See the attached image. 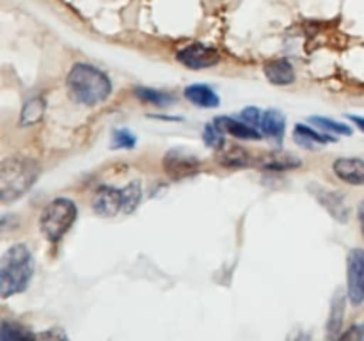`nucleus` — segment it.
I'll return each instance as SVG.
<instances>
[{
	"instance_id": "22",
	"label": "nucleus",
	"mask_w": 364,
	"mask_h": 341,
	"mask_svg": "<svg viewBox=\"0 0 364 341\" xmlns=\"http://www.w3.org/2000/svg\"><path fill=\"white\" fill-rule=\"evenodd\" d=\"M219 160L220 163L226 167H245L251 163V156H249V153L242 148H233L230 149V151L223 153Z\"/></svg>"
},
{
	"instance_id": "1",
	"label": "nucleus",
	"mask_w": 364,
	"mask_h": 341,
	"mask_svg": "<svg viewBox=\"0 0 364 341\" xmlns=\"http://www.w3.org/2000/svg\"><path fill=\"white\" fill-rule=\"evenodd\" d=\"M66 85L71 98L87 107L103 103L112 92L110 78L102 70L85 63H77L71 66Z\"/></svg>"
},
{
	"instance_id": "20",
	"label": "nucleus",
	"mask_w": 364,
	"mask_h": 341,
	"mask_svg": "<svg viewBox=\"0 0 364 341\" xmlns=\"http://www.w3.org/2000/svg\"><path fill=\"white\" fill-rule=\"evenodd\" d=\"M123 192V213H132L137 210L142 199V188L139 181H132L127 187L121 188Z\"/></svg>"
},
{
	"instance_id": "19",
	"label": "nucleus",
	"mask_w": 364,
	"mask_h": 341,
	"mask_svg": "<svg viewBox=\"0 0 364 341\" xmlns=\"http://www.w3.org/2000/svg\"><path fill=\"white\" fill-rule=\"evenodd\" d=\"M134 92L141 102L151 103V105H156V107H167L169 103H173L174 99L173 96L166 94V92L156 91V89H151V87H142V85H137V87L134 89Z\"/></svg>"
},
{
	"instance_id": "14",
	"label": "nucleus",
	"mask_w": 364,
	"mask_h": 341,
	"mask_svg": "<svg viewBox=\"0 0 364 341\" xmlns=\"http://www.w3.org/2000/svg\"><path fill=\"white\" fill-rule=\"evenodd\" d=\"M265 77L274 85H290L295 82V70L290 60L276 59L265 64Z\"/></svg>"
},
{
	"instance_id": "12",
	"label": "nucleus",
	"mask_w": 364,
	"mask_h": 341,
	"mask_svg": "<svg viewBox=\"0 0 364 341\" xmlns=\"http://www.w3.org/2000/svg\"><path fill=\"white\" fill-rule=\"evenodd\" d=\"M259 128H262V134L265 137L281 142L284 137V131H287V117H284V114L281 110L269 109L263 112Z\"/></svg>"
},
{
	"instance_id": "24",
	"label": "nucleus",
	"mask_w": 364,
	"mask_h": 341,
	"mask_svg": "<svg viewBox=\"0 0 364 341\" xmlns=\"http://www.w3.org/2000/svg\"><path fill=\"white\" fill-rule=\"evenodd\" d=\"M203 141L206 142L208 148L219 149L224 146V130L219 126V124L213 121V123L206 124L205 130H203Z\"/></svg>"
},
{
	"instance_id": "23",
	"label": "nucleus",
	"mask_w": 364,
	"mask_h": 341,
	"mask_svg": "<svg viewBox=\"0 0 364 341\" xmlns=\"http://www.w3.org/2000/svg\"><path fill=\"white\" fill-rule=\"evenodd\" d=\"M309 121H311L315 126H318L320 130L329 131V134H340V135H350L352 134L350 126H347V124H343V123H338V121H334V119H329V117L315 116V117H311Z\"/></svg>"
},
{
	"instance_id": "25",
	"label": "nucleus",
	"mask_w": 364,
	"mask_h": 341,
	"mask_svg": "<svg viewBox=\"0 0 364 341\" xmlns=\"http://www.w3.org/2000/svg\"><path fill=\"white\" fill-rule=\"evenodd\" d=\"M135 142H137V137L128 128H116L112 131V148L130 149L134 148Z\"/></svg>"
},
{
	"instance_id": "10",
	"label": "nucleus",
	"mask_w": 364,
	"mask_h": 341,
	"mask_svg": "<svg viewBox=\"0 0 364 341\" xmlns=\"http://www.w3.org/2000/svg\"><path fill=\"white\" fill-rule=\"evenodd\" d=\"M333 170L345 183L364 185V160L361 158H338L333 163Z\"/></svg>"
},
{
	"instance_id": "6",
	"label": "nucleus",
	"mask_w": 364,
	"mask_h": 341,
	"mask_svg": "<svg viewBox=\"0 0 364 341\" xmlns=\"http://www.w3.org/2000/svg\"><path fill=\"white\" fill-rule=\"evenodd\" d=\"M178 60L183 66L191 67V70H203V67L215 66L220 60L219 52L212 46H206L203 43H192V45L185 46L178 52Z\"/></svg>"
},
{
	"instance_id": "27",
	"label": "nucleus",
	"mask_w": 364,
	"mask_h": 341,
	"mask_svg": "<svg viewBox=\"0 0 364 341\" xmlns=\"http://www.w3.org/2000/svg\"><path fill=\"white\" fill-rule=\"evenodd\" d=\"M340 337H343V340H363L364 337V325H352L350 329L347 330L345 334H341Z\"/></svg>"
},
{
	"instance_id": "7",
	"label": "nucleus",
	"mask_w": 364,
	"mask_h": 341,
	"mask_svg": "<svg viewBox=\"0 0 364 341\" xmlns=\"http://www.w3.org/2000/svg\"><path fill=\"white\" fill-rule=\"evenodd\" d=\"M199 166H201V162L196 158V155H192V153L180 148L171 149V151H167L166 156H164V169H166V173L169 174V176L174 178L188 176V174L198 173Z\"/></svg>"
},
{
	"instance_id": "8",
	"label": "nucleus",
	"mask_w": 364,
	"mask_h": 341,
	"mask_svg": "<svg viewBox=\"0 0 364 341\" xmlns=\"http://www.w3.org/2000/svg\"><path fill=\"white\" fill-rule=\"evenodd\" d=\"M92 210L102 217H114L123 212V192L121 188L102 185L92 197Z\"/></svg>"
},
{
	"instance_id": "29",
	"label": "nucleus",
	"mask_w": 364,
	"mask_h": 341,
	"mask_svg": "<svg viewBox=\"0 0 364 341\" xmlns=\"http://www.w3.org/2000/svg\"><path fill=\"white\" fill-rule=\"evenodd\" d=\"M358 217H359V224H361V231H363V237H364V199L358 208Z\"/></svg>"
},
{
	"instance_id": "13",
	"label": "nucleus",
	"mask_w": 364,
	"mask_h": 341,
	"mask_svg": "<svg viewBox=\"0 0 364 341\" xmlns=\"http://www.w3.org/2000/svg\"><path fill=\"white\" fill-rule=\"evenodd\" d=\"M183 96L196 107L203 109H215L219 107L220 98L210 85L206 84H192L183 91Z\"/></svg>"
},
{
	"instance_id": "28",
	"label": "nucleus",
	"mask_w": 364,
	"mask_h": 341,
	"mask_svg": "<svg viewBox=\"0 0 364 341\" xmlns=\"http://www.w3.org/2000/svg\"><path fill=\"white\" fill-rule=\"evenodd\" d=\"M348 119H350L352 123H354L355 126L359 128V130L364 131V117H361V116H348Z\"/></svg>"
},
{
	"instance_id": "16",
	"label": "nucleus",
	"mask_w": 364,
	"mask_h": 341,
	"mask_svg": "<svg viewBox=\"0 0 364 341\" xmlns=\"http://www.w3.org/2000/svg\"><path fill=\"white\" fill-rule=\"evenodd\" d=\"M301 160L295 158L290 153H272V155H265L256 162V166L262 167L265 170H288L301 167Z\"/></svg>"
},
{
	"instance_id": "2",
	"label": "nucleus",
	"mask_w": 364,
	"mask_h": 341,
	"mask_svg": "<svg viewBox=\"0 0 364 341\" xmlns=\"http://www.w3.org/2000/svg\"><path fill=\"white\" fill-rule=\"evenodd\" d=\"M34 274V258L27 245L14 244L0 259V297L7 298L28 286Z\"/></svg>"
},
{
	"instance_id": "18",
	"label": "nucleus",
	"mask_w": 364,
	"mask_h": 341,
	"mask_svg": "<svg viewBox=\"0 0 364 341\" xmlns=\"http://www.w3.org/2000/svg\"><path fill=\"white\" fill-rule=\"evenodd\" d=\"M45 116V99L36 96V98H31L27 103L23 105L20 114V123L23 126H31V124L39 123Z\"/></svg>"
},
{
	"instance_id": "9",
	"label": "nucleus",
	"mask_w": 364,
	"mask_h": 341,
	"mask_svg": "<svg viewBox=\"0 0 364 341\" xmlns=\"http://www.w3.org/2000/svg\"><path fill=\"white\" fill-rule=\"evenodd\" d=\"M315 195L316 199H318L320 205H322L334 219L340 220V222H347L350 208H348L343 195L338 194V192L334 190H326V188H315Z\"/></svg>"
},
{
	"instance_id": "3",
	"label": "nucleus",
	"mask_w": 364,
	"mask_h": 341,
	"mask_svg": "<svg viewBox=\"0 0 364 341\" xmlns=\"http://www.w3.org/2000/svg\"><path fill=\"white\" fill-rule=\"evenodd\" d=\"M38 162L28 156H7L0 163V199L4 202L16 201L28 192L39 178Z\"/></svg>"
},
{
	"instance_id": "21",
	"label": "nucleus",
	"mask_w": 364,
	"mask_h": 341,
	"mask_svg": "<svg viewBox=\"0 0 364 341\" xmlns=\"http://www.w3.org/2000/svg\"><path fill=\"white\" fill-rule=\"evenodd\" d=\"M34 334L31 330H27L25 327L18 325V323H11L7 320H4L2 325H0V340L2 341H13V340H27L32 337Z\"/></svg>"
},
{
	"instance_id": "26",
	"label": "nucleus",
	"mask_w": 364,
	"mask_h": 341,
	"mask_svg": "<svg viewBox=\"0 0 364 341\" xmlns=\"http://www.w3.org/2000/svg\"><path fill=\"white\" fill-rule=\"evenodd\" d=\"M262 117L263 112L259 109H256V107H247V109H244L240 112V119L255 128H258L259 124H262Z\"/></svg>"
},
{
	"instance_id": "15",
	"label": "nucleus",
	"mask_w": 364,
	"mask_h": 341,
	"mask_svg": "<svg viewBox=\"0 0 364 341\" xmlns=\"http://www.w3.org/2000/svg\"><path fill=\"white\" fill-rule=\"evenodd\" d=\"M215 123L219 124L224 131H228V134H231L237 139H252V141L262 139V134H259L255 126L244 123L242 119H235V117H217Z\"/></svg>"
},
{
	"instance_id": "5",
	"label": "nucleus",
	"mask_w": 364,
	"mask_h": 341,
	"mask_svg": "<svg viewBox=\"0 0 364 341\" xmlns=\"http://www.w3.org/2000/svg\"><path fill=\"white\" fill-rule=\"evenodd\" d=\"M347 295L352 305L364 302V249H352L347 256Z\"/></svg>"
},
{
	"instance_id": "11",
	"label": "nucleus",
	"mask_w": 364,
	"mask_h": 341,
	"mask_svg": "<svg viewBox=\"0 0 364 341\" xmlns=\"http://www.w3.org/2000/svg\"><path fill=\"white\" fill-rule=\"evenodd\" d=\"M348 295H345L343 291L338 290L334 293L333 302H331V313L329 320H327V337L331 340H336L341 336V329H343V320H345V305H347Z\"/></svg>"
},
{
	"instance_id": "17",
	"label": "nucleus",
	"mask_w": 364,
	"mask_h": 341,
	"mask_svg": "<svg viewBox=\"0 0 364 341\" xmlns=\"http://www.w3.org/2000/svg\"><path fill=\"white\" fill-rule=\"evenodd\" d=\"M294 137L295 141H297L301 146H304V148H313L315 144L322 146V144H329V142H334L333 137L318 134V131L306 126V124H297V126H295Z\"/></svg>"
},
{
	"instance_id": "4",
	"label": "nucleus",
	"mask_w": 364,
	"mask_h": 341,
	"mask_svg": "<svg viewBox=\"0 0 364 341\" xmlns=\"http://www.w3.org/2000/svg\"><path fill=\"white\" fill-rule=\"evenodd\" d=\"M77 219V205L68 197H57L45 206L39 217V227L46 240L57 244L71 229Z\"/></svg>"
}]
</instances>
